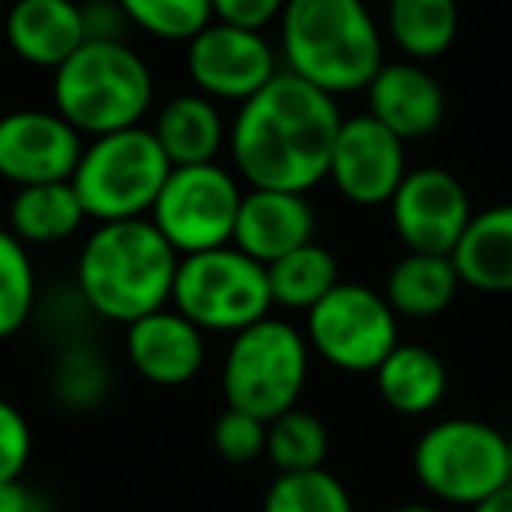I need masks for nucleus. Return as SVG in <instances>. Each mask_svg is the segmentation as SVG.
I'll return each instance as SVG.
<instances>
[{"instance_id": "obj_12", "label": "nucleus", "mask_w": 512, "mask_h": 512, "mask_svg": "<svg viewBox=\"0 0 512 512\" xmlns=\"http://www.w3.org/2000/svg\"><path fill=\"white\" fill-rule=\"evenodd\" d=\"M393 232L407 246V253L453 256L467 221L474 218L463 183L446 169H407L404 183L390 197Z\"/></svg>"}, {"instance_id": "obj_2", "label": "nucleus", "mask_w": 512, "mask_h": 512, "mask_svg": "<svg viewBox=\"0 0 512 512\" xmlns=\"http://www.w3.org/2000/svg\"><path fill=\"white\" fill-rule=\"evenodd\" d=\"M179 253L151 218L95 225L78 256V292L102 320L130 327L172 302Z\"/></svg>"}, {"instance_id": "obj_18", "label": "nucleus", "mask_w": 512, "mask_h": 512, "mask_svg": "<svg viewBox=\"0 0 512 512\" xmlns=\"http://www.w3.org/2000/svg\"><path fill=\"white\" fill-rule=\"evenodd\" d=\"M8 46L18 60L57 71L88 43L78 0H15L8 11Z\"/></svg>"}, {"instance_id": "obj_9", "label": "nucleus", "mask_w": 512, "mask_h": 512, "mask_svg": "<svg viewBox=\"0 0 512 512\" xmlns=\"http://www.w3.org/2000/svg\"><path fill=\"white\" fill-rule=\"evenodd\" d=\"M242 190L218 162L172 169L151 207V225L179 256L232 246Z\"/></svg>"}, {"instance_id": "obj_32", "label": "nucleus", "mask_w": 512, "mask_h": 512, "mask_svg": "<svg viewBox=\"0 0 512 512\" xmlns=\"http://www.w3.org/2000/svg\"><path fill=\"white\" fill-rule=\"evenodd\" d=\"M32 460V428L15 404L0 400V484L22 481Z\"/></svg>"}, {"instance_id": "obj_16", "label": "nucleus", "mask_w": 512, "mask_h": 512, "mask_svg": "<svg viewBox=\"0 0 512 512\" xmlns=\"http://www.w3.org/2000/svg\"><path fill=\"white\" fill-rule=\"evenodd\" d=\"M313 235L316 211L306 193L253 190V186H249V193H242L232 246L253 256L256 264L271 267L274 260L313 242Z\"/></svg>"}, {"instance_id": "obj_11", "label": "nucleus", "mask_w": 512, "mask_h": 512, "mask_svg": "<svg viewBox=\"0 0 512 512\" xmlns=\"http://www.w3.org/2000/svg\"><path fill=\"white\" fill-rule=\"evenodd\" d=\"M186 74L211 102H246L278 74L264 32L211 22L186 43Z\"/></svg>"}, {"instance_id": "obj_35", "label": "nucleus", "mask_w": 512, "mask_h": 512, "mask_svg": "<svg viewBox=\"0 0 512 512\" xmlns=\"http://www.w3.org/2000/svg\"><path fill=\"white\" fill-rule=\"evenodd\" d=\"M470 512H512V481L505 488L491 491L488 498H481L477 505H470Z\"/></svg>"}, {"instance_id": "obj_13", "label": "nucleus", "mask_w": 512, "mask_h": 512, "mask_svg": "<svg viewBox=\"0 0 512 512\" xmlns=\"http://www.w3.org/2000/svg\"><path fill=\"white\" fill-rule=\"evenodd\" d=\"M85 137L57 109H15L0 116V179L22 186L74 176Z\"/></svg>"}, {"instance_id": "obj_31", "label": "nucleus", "mask_w": 512, "mask_h": 512, "mask_svg": "<svg viewBox=\"0 0 512 512\" xmlns=\"http://www.w3.org/2000/svg\"><path fill=\"white\" fill-rule=\"evenodd\" d=\"M214 453L221 456L232 467H246V463L260 460L267 449V421L253 418L246 411H235V407H225L214 421Z\"/></svg>"}, {"instance_id": "obj_7", "label": "nucleus", "mask_w": 512, "mask_h": 512, "mask_svg": "<svg viewBox=\"0 0 512 512\" xmlns=\"http://www.w3.org/2000/svg\"><path fill=\"white\" fill-rule=\"evenodd\" d=\"M169 306L204 334L235 337L271 316L274 299L267 267L235 246L179 256Z\"/></svg>"}, {"instance_id": "obj_17", "label": "nucleus", "mask_w": 512, "mask_h": 512, "mask_svg": "<svg viewBox=\"0 0 512 512\" xmlns=\"http://www.w3.org/2000/svg\"><path fill=\"white\" fill-rule=\"evenodd\" d=\"M365 95H369L372 120H379L404 144L432 137L446 116L442 85L432 71H425V64H414V60L383 64L369 81Z\"/></svg>"}, {"instance_id": "obj_3", "label": "nucleus", "mask_w": 512, "mask_h": 512, "mask_svg": "<svg viewBox=\"0 0 512 512\" xmlns=\"http://www.w3.org/2000/svg\"><path fill=\"white\" fill-rule=\"evenodd\" d=\"M278 22L285 71L334 99L365 92L386 64L383 32L365 0H288Z\"/></svg>"}, {"instance_id": "obj_34", "label": "nucleus", "mask_w": 512, "mask_h": 512, "mask_svg": "<svg viewBox=\"0 0 512 512\" xmlns=\"http://www.w3.org/2000/svg\"><path fill=\"white\" fill-rule=\"evenodd\" d=\"M0 512H50L46 498L36 488H29L25 481H8L0 484Z\"/></svg>"}, {"instance_id": "obj_23", "label": "nucleus", "mask_w": 512, "mask_h": 512, "mask_svg": "<svg viewBox=\"0 0 512 512\" xmlns=\"http://www.w3.org/2000/svg\"><path fill=\"white\" fill-rule=\"evenodd\" d=\"M8 221V228L25 246H50V242L71 239L88 221V214L74 193L71 179H64V183L22 186L11 200Z\"/></svg>"}, {"instance_id": "obj_21", "label": "nucleus", "mask_w": 512, "mask_h": 512, "mask_svg": "<svg viewBox=\"0 0 512 512\" xmlns=\"http://www.w3.org/2000/svg\"><path fill=\"white\" fill-rule=\"evenodd\" d=\"M372 376H376V390L383 404L397 414H407V418L432 414L449 386V372L442 358L421 344H397Z\"/></svg>"}, {"instance_id": "obj_36", "label": "nucleus", "mask_w": 512, "mask_h": 512, "mask_svg": "<svg viewBox=\"0 0 512 512\" xmlns=\"http://www.w3.org/2000/svg\"><path fill=\"white\" fill-rule=\"evenodd\" d=\"M390 512H439V509H432V505H425V502H407V505H397V509H390Z\"/></svg>"}, {"instance_id": "obj_24", "label": "nucleus", "mask_w": 512, "mask_h": 512, "mask_svg": "<svg viewBox=\"0 0 512 512\" xmlns=\"http://www.w3.org/2000/svg\"><path fill=\"white\" fill-rule=\"evenodd\" d=\"M386 32L397 43V50L414 64L439 60L456 43L460 4L456 0H390Z\"/></svg>"}, {"instance_id": "obj_5", "label": "nucleus", "mask_w": 512, "mask_h": 512, "mask_svg": "<svg viewBox=\"0 0 512 512\" xmlns=\"http://www.w3.org/2000/svg\"><path fill=\"white\" fill-rule=\"evenodd\" d=\"M172 165L148 127L88 137L71 176L81 207L92 221L144 218L155 207Z\"/></svg>"}, {"instance_id": "obj_29", "label": "nucleus", "mask_w": 512, "mask_h": 512, "mask_svg": "<svg viewBox=\"0 0 512 512\" xmlns=\"http://www.w3.org/2000/svg\"><path fill=\"white\" fill-rule=\"evenodd\" d=\"M130 25L165 43H190L214 22L211 0H116Z\"/></svg>"}, {"instance_id": "obj_4", "label": "nucleus", "mask_w": 512, "mask_h": 512, "mask_svg": "<svg viewBox=\"0 0 512 512\" xmlns=\"http://www.w3.org/2000/svg\"><path fill=\"white\" fill-rule=\"evenodd\" d=\"M151 99V67L123 39H88L53 71V109L81 137L141 127Z\"/></svg>"}, {"instance_id": "obj_20", "label": "nucleus", "mask_w": 512, "mask_h": 512, "mask_svg": "<svg viewBox=\"0 0 512 512\" xmlns=\"http://www.w3.org/2000/svg\"><path fill=\"white\" fill-rule=\"evenodd\" d=\"M151 134L162 144L172 169L218 162V151L228 141V127L218 102H211L200 92L176 95L172 102H165Z\"/></svg>"}, {"instance_id": "obj_26", "label": "nucleus", "mask_w": 512, "mask_h": 512, "mask_svg": "<svg viewBox=\"0 0 512 512\" xmlns=\"http://www.w3.org/2000/svg\"><path fill=\"white\" fill-rule=\"evenodd\" d=\"M330 453L327 425L313 411H292L278 414L267 421V449L264 456L274 463L278 474H302V470H320Z\"/></svg>"}, {"instance_id": "obj_33", "label": "nucleus", "mask_w": 512, "mask_h": 512, "mask_svg": "<svg viewBox=\"0 0 512 512\" xmlns=\"http://www.w3.org/2000/svg\"><path fill=\"white\" fill-rule=\"evenodd\" d=\"M285 4L288 0H211V11H214V22L264 32V25L278 22Z\"/></svg>"}, {"instance_id": "obj_14", "label": "nucleus", "mask_w": 512, "mask_h": 512, "mask_svg": "<svg viewBox=\"0 0 512 512\" xmlns=\"http://www.w3.org/2000/svg\"><path fill=\"white\" fill-rule=\"evenodd\" d=\"M404 176L407 151L397 134H390L369 113L351 116V120L341 123L327 179H334L344 200H351L358 207L390 204V197L404 183Z\"/></svg>"}, {"instance_id": "obj_10", "label": "nucleus", "mask_w": 512, "mask_h": 512, "mask_svg": "<svg viewBox=\"0 0 512 512\" xmlns=\"http://www.w3.org/2000/svg\"><path fill=\"white\" fill-rule=\"evenodd\" d=\"M400 316L390 309L383 292L341 281L323 302L306 313L309 351L341 372H376L383 358L400 344Z\"/></svg>"}, {"instance_id": "obj_27", "label": "nucleus", "mask_w": 512, "mask_h": 512, "mask_svg": "<svg viewBox=\"0 0 512 512\" xmlns=\"http://www.w3.org/2000/svg\"><path fill=\"white\" fill-rule=\"evenodd\" d=\"M36 309L32 253L11 228H0V341L15 337Z\"/></svg>"}, {"instance_id": "obj_8", "label": "nucleus", "mask_w": 512, "mask_h": 512, "mask_svg": "<svg viewBox=\"0 0 512 512\" xmlns=\"http://www.w3.org/2000/svg\"><path fill=\"white\" fill-rule=\"evenodd\" d=\"M411 467L432 498L449 505H477L509 477V439L477 418H446L414 442Z\"/></svg>"}, {"instance_id": "obj_22", "label": "nucleus", "mask_w": 512, "mask_h": 512, "mask_svg": "<svg viewBox=\"0 0 512 512\" xmlns=\"http://www.w3.org/2000/svg\"><path fill=\"white\" fill-rule=\"evenodd\" d=\"M456 292H460V274L453 267V256L404 253L386 274L383 299L397 316L432 320L453 306Z\"/></svg>"}, {"instance_id": "obj_19", "label": "nucleus", "mask_w": 512, "mask_h": 512, "mask_svg": "<svg viewBox=\"0 0 512 512\" xmlns=\"http://www.w3.org/2000/svg\"><path fill=\"white\" fill-rule=\"evenodd\" d=\"M460 285L488 295H512V204L477 211L453 249Z\"/></svg>"}, {"instance_id": "obj_37", "label": "nucleus", "mask_w": 512, "mask_h": 512, "mask_svg": "<svg viewBox=\"0 0 512 512\" xmlns=\"http://www.w3.org/2000/svg\"><path fill=\"white\" fill-rule=\"evenodd\" d=\"M505 439H509V477H512V432L505 435Z\"/></svg>"}, {"instance_id": "obj_1", "label": "nucleus", "mask_w": 512, "mask_h": 512, "mask_svg": "<svg viewBox=\"0 0 512 512\" xmlns=\"http://www.w3.org/2000/svg\"><path fill=\"white\" fill-rule=\"evenodd\" d=\"M341 123L334 95L278 71L239 106L228 127V151L253 190L309 193L327 179Z\"/></svg>"}, {"instance_id": "obj_38", "label": "nucleus", "mask_w": 512, "mask_h": 512, "mask_svg": "<svg viewBox=\"0 0 512 512\" xmlns=\"http://www.w3.org/2000/svg\"><path fill=\"white\" fill-rule=\"evenodd\" d=\"M0 4H4V0H0Z\"/></svg>"}, {"instance_id": "obj_25", "label": "nucleus", "mask_w": 512, "mask_h": 512, "mask_svg": "<svg viewBox=\"0 0 512 512\" xmlns=\"http://www.w3.org/2000/svg\"><path fill=\"white\" fill-rule=\"evenodd\" d=\"M274 306H285L292 313H309L316 302H323L341 285V264L320 242H306L295 253L281 256L267 267Z\"/></svg>"}, {"instance_id": "obj_30", "label": "nucleus", "mask_w": 512, "mask_h": 512, "mask_svg": "<svg viewBox=\"0 0 512 512\" xmlns=\"http://www.w3.org/2000/svg\"><path fill=\"white\" fill-rule=\"evenodd\" d=\"M109 369L99 351L92 348H67L53 365V393L64 407L88 411L106 397Z\"/></svg>"}, {"instance_id": "obj_6", "label": "nucleus", "mask_w": 512, "mask_h": 512, "mask_svg": "<svg viewBox=\"0 0 512 512\" xmlns=\"http://www.w3.org/2000/svg\"><path fill=\"white\" fill-rule=\"evenodd\" d=\"M306 379V334H299L292 323L274 320V316L239 330L228 344L225 365H221L225 404L260 421H274L278 414L299 407Z\"/></svg>"}, {"instance_id": "obj_15", "label": "nucleus", "mask_w": 512, "mask_h": 512, "mask_svg": "<svg viewBox=\"0 0 512 512\" xmlns=\"http://www.w3.org/2000/svg\"><path fill=\"white\" fill-rule=\"evenodd\" d=\"M204 330L172 306L148 313L127 327V362L155 386H186L204 369Z\"/></svg>"}, {"instance_id": "obj_28", "label": "nucleus", "mask_w": 512, "mask_h": 512, "mask_svg": "<svg viewBox=\"0 0 512 512\" xmlns=\"http://www.w3.org/2000/svg\"><path fill=\"white\" fill-rule=\"evenodd\" d=\"M264 512H355L348 488L327 467L278 474L264 495Z\"/></svg>"}]
</instances>
